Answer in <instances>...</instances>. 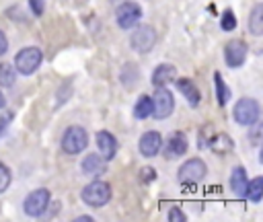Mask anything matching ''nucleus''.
I'll use <instances>...</instances> for the list:
<instances>
[{"label":"nucleus","mask_w":263,"mask_h":222,"mask_svg":"<svg viewBox=\"0 0 263 222\" xmlns=\"http://www.w3.org/2000/svg\"><path fill=\"white\" fill-rule=\"evenodd\" d=\"M247 51H249V47H247V43H245L242 39H230V41L226 43V47H224L226 66H228V68H238V66H242V62H245V58H247Z\"/></svg>","instance_id":"obj_10"},{"label":"nucleus","mask_w":263,"mask_h":222,"mask_svg":"<svg viewBox=\"0 0 263 222\" xmlns=\"http://www.w3.org/2000/svg\"><path fill=\"white\" fill-rule=\"evenodd\" d=\"M208 175V166L201 158H189L179 169V183L183 185H197Z\"/></svg>","instance_id":"obj_4"},{"label":"nucleus","mask_w":263,"mask_h":222,"mask_svg":"<svg viewBox=\"0 0 263 222\" xmlns=\"http://www.w3.org/2000/svg\"><path fill=\"white\" fill-rule=\"evenodd\" d=\"M80 197H82V201H84L86 206H90V208H101V206H105V203L111 199V185L97 179V181H92V183H88V185L82 187Z\"/></svg>","instance_id":"obj_1"},{"label":"nucleus","mask_w":263,"mask_h":222,"mask_svg":"<svg viewBox=\"0 0 263 222\" xmlns=\"http://www.w3.org/2000/svg\"><path fill=\"white\" fill-rule=\"evenodd\" d=\"M8 119H10V115H6V117H2V119H0V136H2V134H4V130H6Z\"/></svg>","instance_id":"obj_30"},{"label":"nucleus","mask_w":263,"mask_h":222,"mask_svg":"<svg viewBox=\"0 0 263 222\" xmlns=\"http://www.w3.org/2000/svg\"><path fill=\"white\" fill-rule=\"evenodd\" d=\"M49 199H51L49 189L39 187V189L31 191V193L25 197V201H23V210H25L27 216H41V214L47 210Z\"/></svg>","instance_id":"obj_7"},{"label":"nucleus","mask_w":263,"mask_h":222,"mask_svg":"<svg viewBox=\"0 0 263 222\" xmlns=\"http://www.w3.org/2000/svg\"><path fill=\"white\" fill-rule=\"evenodd\" d=\"M220 27H222V31H232V29H236V14H234L230 8L222 12Z\"/></svg>","instance_id":"obj_24"},{"label":"nucleus","mask_w":263,"mask_h":222,"mask_svg":"<svg viewBox=\"0 0 263 222\" xmlns=\"http://www.w3.org/2000/svg\"><path fill=\"white\" fill-rule=\"evenodd\" d=\"M210 148L216 152V154H226V152H230L232 148H234V142H232V138L228 136V134H218V136H212L210 138Z\"/></svg>","instance_id":"obj_19"},{"label":"nucleus","mask_w":263,"mask_h":222,"mask_svg":"<svg viewBox=\"0 0 263 222\" xmlns=\"http://www.w3.org/2000/svg\"><path fill=\"white\" fill-rule=\"evenodd\" d=\"M168 220H171V222H183V220H185V214H183L179 208H171V210H168Z\"/></svg>","instance_id":"obj_28"},{"label":"nucleus","mask_w":263,"mask_h":222,"mask_svg":"<svg viewBox=\"0 0 263 222\" xmlns=\"http://www.w3.org/2000/svg\"><path fill=\"white\" fill-rule=\"evenodd\" d=\"M175 109V97L166 86H158L152 99V115L156 119H166Z\"/></svg>","instance_id":"obj_8"},{"label":"nucleus","mask_w":263,"mask_h":222,"mask_svg":"<svg viewBox=\"0 0 263 222\" xmlns=\"http://www.w3.org/2000/svg\"><path fill=\"white\" fill-rule=\"evenodd\" d=\"M97 148H99V154L105 158V160H111L117 152V140L111 132L103 130L97 134Z\"/></svg>","instance_id":"obj_13"},{"label":"nucleus","mask_w":263,"mask_h":222,"mask_svg":"<svg viewBox=\"0 0 263 222\" xmlns=\"http://www.w3.org/2000/svg\"><path fill=\"white\" fill-rule=\"evenodd\" d=\"M105 162H107V160H105L103 156H99V154H88V156L82 158L80 169H82V173L88 175V177H99L101 173H105V166H107Z\"/></svg>","instance_id":"obj_15"},{"label":"nucleus","mask_w":263,"mask_h":222,"mask_svg":"<svg viewBox=\"0 0 263 222\" xmlns=\"http://www.w3.org/2000/svg\"><path fill=\"white\" fill-rule=\"evenodd\" d=\"M10 181H12V175H10V169L4 164V162H0V193H4L6 189H8V185H10Z\"/></svg>","instance_id":"obj_25"},{"label":"nucleus","mask_w":263,"mask_h":222,"mask_svg":"<svg viewBox=\"0 0 263 222\" xmlns=\"http://www.w3.org/2000/svg\"><path fill=\"white\" fill-rule=\"evenodd\" d=\"M6 49H8V39H6L4 31H0V55H4Z\"/></svg>","instance_id":"obj_29"},{"label":"nucleus","mask_w":263,"mask_h":222,"mask_svg":"<svg viewBox=\"0 0 263 222\" xmlns=\"http://www.w3.org/2000/svg\"><path fill=\"white\" fill-rule=\"evenodd\" d=\"M86 144H88V134H86V130L80 127V125H70V127L64 132V136H62V148H64V152H68V154H78V152H82V150L86 148Z\"/></svg>","instance_id":"obj_5"},{"label":"nucleus","mask_w":263,"mask_h":222,"mask_svg":"<svg viewBox=\"0 0 263 222\" xmlns=\"http://www.w3.org/2000/svg\"><path fill=\"white\" fill-rule=\"evenodd\" d=\"M249 31L253 35L263 33V4H255L251 14H249Z\"/></svg>","instance_id":"obj_20"},{"label":"nucleus","mask_w":263,"mask_h":222,"mask_svg":"<svg viewBox=\"0 0 263 222\" xmlns=\"http://www.w3.org/2000/svg\"><path fill=\"white\" fill-rule=\"evenodd\" d=\"M189 148V142H187V136L183 132H173L164 144V158L173 160V158H179L187 152Z\"/></svg>","instance_id":"obj_11"},{"label":"nucleus","mask_w":263,"mask_h":222,"mask_svg":"<svg viewBox=\"0 0 263 222\" xmlns=\"http://www.w3.org/2000/svg\"><path fill=\"white\" fill-rule=\"evenodd\" d=\"M259 103L253 97H242L234 105V121L238 125H253L255 121H259Z\"/></svg>","instance_id":"obj_3"},{"label":"nucleus","mask_w":263,"mask_h":222,"mask_svg":"<svg viewBox=\"0 0 263 222\" xmlns=\"http://www.w3.org/2000/svg\"><path fill=\"white\" fill-rule=\"evenodd\" d=\"M138 148H140V154L146 156V158L156 156L160 152V148H162V136L158 132H154V130L144 132L140 142H138Z\"/></svg>","instance_id":"obj_12"},{"label":"nucleus","mask_w":263,"mask_h":222,"mask_svg":"<svg viewBox=\"0 0 263 222\" xmlns=\"http://www.w3.org/2000/svg\"><path fill=\"white\" fill-rule=\"evenodd\" d=\"M214 92H216V99H218V105L224 107L228 101H230V86L224 82L222 74L220 72H214Z\"/></svg>","instance_id":"obj_18"},{"label":"nucleus","mask_w":263,"mask_h":222,"mask_svg":"<svg viewBox=\"0 0 263 222\" xmlns=\"http://www.w3.org/2000/svg\"><path fill=\"white\" fill-rule=\"evenodd\" d=\"M140 179H142V183H152V181L156 179V169H154V166H144V169H140Z\"/></svg>","instance_id":"obj_26"},{"label":"nucleus","mask_w":263,"mask_h":222,"mask_svg":"<svg viewBox=\"0 0 263 222\" xmlns=\"http://www.w3.org/2000/svg\"><path fill=\"white\" fill-rule=\"evenodd\" d=\"M175 84H177V88L181 90V95L187 99V103H189L191 107H197V105H199L201 95H199L197 84H195L191 78H175Z\"/></svg>","instance_id":"obj_14"},{"label":"nucleus","mask_w":263,"mask_h":222,"mask_svg":"<svg viewBox=\"0 0 263 222\" xmlns=\"http://www.w3.org/2000/svg\"><path fill=\"white\" fill-rule=\"evenodd\" d=\"M247 171H245V166H234V171H232V175H230V189L234 191V195L236 197H240V199H245L247 197Z\"/></svg>","instance_id":"obj_16"},{"label":"nucleus","mask_w":263,"mask_h":222,"mask_svg":"<svg viewBox=\"0 0 263 222\" xmlns=\"http://www.w3.org/2000/svg\"><path fill=\"white\" fill-rule=\"evenodd\" d=\"M76 220H78V222H82V220H84V222H92V218H90V216H78Z\"/></svg>","instance_id":"obj_31"},{"label":"nucleus","mask_w":263,"mask_h":222,"mask_svg":"<svg viewBox=\"0 0 263 222\" xmlns=\"http://www.w3.org/2000/svg\"><path fill=\"white\" fill-rule=\"evenodd\" d=\"M140 18H142V8H140V4H136V2H123V4H119L117 10H115V21H117V25H119L121 29H132V27H136Z\"/></svg>","instance_id":"obj_9"},{"label":"nucleus","mask_w":263,"mask_h":222,"mask_svg":"<svg viewBox=\"0 0 263 222\" xmlns=\"http://www.w3.org/2000/svg\"><path fill=\"white\" fill-rule=\"evenodd\" d=\"M150 115H152V99L148 95H142L134 105V117L136 119H146Z\"/></svg>","instance_id":"obj_21"},{"label":"nucleus","mask_w":263,"mask_h":222,"mask_svg":"<svg viewBox=\"0 0 263 222\" xmlns=\"http://www.w3.org/2000/svg\"><path fill=\"white\" fill-rule=\"evenodd\" d=\"M29 8L35 16H41L45 12V0H29Z\"/></svg>","instance_id":"obj_27"},{"label":"nucleus","mask_w":263,"mask_h":222,"mask_svg":"<svg viewBox=\"0 0 263 222\" xmlns=\"http://www.w3.org/2000/svg\"><path fill=\"white\" fill-rule=\"evenodd\" d=\"M175 76H177L175 66H171V64H160V66H156L154 72H152V84H154V86H166L168 82L175 80Z\"/></svg>","instance_id":"obj_17"},{"label":"nucleus","mask_w":263,"mask_h":222,"mask_svg":"<svg viewBox=\"0 0 263 222\" xmlns=\"http://www.w3.org/2000/svg\"><path fill=\"white\" fill-rule=\"evenodd\" d=\"M41 62H43V53L39 47H23L14 58V68L18 74L29 76L41 66Z\"/></svg>","instance_id":"obj_2"},{"label":"nucleus","mask_w":263,"mask_h":222,"mask_svg":"<svg viewBox=\"0 0 263 222\" xmlns=\"http://www.w3.org/2000/svg\"><path fill=\"white\" fill-rule=\"evenodd\" d=\"M247 197L255 203L261 201V197H263V179L261 177H255L253 181L247 183Z\"/></svg>","instance_id":"obj_22"},{"label":"nucleus","mask_w":263,"mask_h":222,"mask_svg":"<svg viewBox=\"0 0 263 222\" xmlns=\"http://www.w3.org/2000/svg\"><path fill=\"white\" fill-rule=\"evenodd\" d=\"M4 105H6V99H4V95L0 92V109H4Z\"/></svg>","instance_id":"obj_32"},{"label":"nucleus","mask_w":263,"mask_h":222,"mask_svg":"<svg viewBox=\"0 0 263 222\" xmlns=\"http://www.w3.org/2000/svg\"><path fill=\"white\" fill-rule=\"evenodd\" d=\"M156 43V31L150 25H140L134 29L132 37H129V45L134 51L138 53H148Z\"/></svg>","instance_id":"obj_6"},{"label":"nucleus","mask_w":263,"mask_h":222,"mask_svg":"<svg viewBox=\"0 0 263 222\" xmlns=\"http://www.w3.org/2000/svg\"><path fill=\"white\" fill-rule=\"evenodd\" d=\"M16 80V72L10 64H0V86H12Z\"/></svg>","instance_id":"obj_23"}]
</instances>
